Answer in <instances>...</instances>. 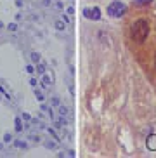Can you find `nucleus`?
<instances>
[{"label":"nucleus","mask_w":156,"mask_h":158,"mask_svg":"<svg viewBox=\"0 0 156 158\" xmlns=\"http://www.w3.org/2000/svg\"><path fill=\"white\" fill-rule=\"evenodd\" d=\"M30 59H31L33 64H37V63H40V54H38V52H31V54H30Z\"/></svg>","instance_id":"7"},{"label":"nucleus","mask_w":156,"mask_h":158,"mask_svg":"<svg viewBox=\"0 0 156 158\" xmlns=\"http://www.w3.org/2000/svg\"><path fill=\"white\" fill-rule=\"evenodd\" d=\"M52 104L54 106H59V98H52Z\"/></svg>","instance_id":"20"},{"label":"nucleus","mask_w":156,"mask_h":158,"mask_svg":"<svg viewBox=\"0 0 156 158\" xmlns=\"http://www.w3.org/2000/svg\"><path fill=\"white\" fill-rule=\"evenodd\" d=\"M57 111H59L61 116H66V115L69 113V110H68L66 106H61V104H59V106H57Z\"/></svg>","instance_id":"8"},{"label":"nucleus","mask_w":156,"mask_h":158,"mask_svg":"<svg viewBox=\"0 0 156 158\" xmlns=\"http://www.w3.org/2000/svg\"><path fill=\"white\" fill-rule=\"evenodd\" d=\"M49 132H51V135H52V137H54L55 141H61V139H59V135L55 134V130H54V129H49Z\"/></svg>","instance_id":"17"},{"label":"nucleus","mask_w":156,"mask_h":158,"mask_svg":"<svg viewBox=\"0 0 156 158\" xmlns=\"http://www.w3.org/2000/svg\"><path fill=\"white\" fill-rule=\"evenodd\" d=\"M83 16L87 19H92V21H99L101 19V10H99V7H85L83 9Z\"/></svg>","instance_id":"3"},{"label":"nucleus","mask_w":156,"mask_h":158,"mask_svg":"<svg viewBox=\"0 0 156 158\" xmlns=\"http://www.w3.org/2000/svg\"><path fill=\"white\" fill-rule=\"evenodd\" d=\"M7 30H9V31H16V30H18V24H16V23L7 24Z\"/></svg>","instance_id":"14"},{"label":"nucleus","mask_w":156,"mask_h":158,"mask_svg":"<svg viewBox=\"0 0 156 158\" xmlns=\"http://www.w3.org/2000/svg\"><path fill=\"white\" fill-rule=\"evenodd\" d=\"M23 118H24V120H31V116L28 115V113H23Z\"/></svg>","instance_id":"25"},{"label":"nucleus","mask_w":156,"mask_h":158,"mask_svg":"<svg viewBox=\"0 0 156 158\" xmlns=\"http://www.w3.org/2000/svg\"><path fill=\"white\" fill-rule=\"evenodd\" d=\"M45 146H47V148H55V143H51V141H49V143H45Z\"/></svg>","instance_id":"21"},{"label":"nucleus","mask_w":156,"mask_h":158,"mask_svg":"<svg viewBox=\"0 0 156 158\" xmlns=\"http://www.w3.org/2000/svg\"><path fill=\"white\" fill-rule=\"evenodd\" d=\"M26 71H28L30 75H33V73H35V68H33L31 64H28V66H26Z\"/></svg>","instance_id":"18"},{"label":"nucleus","mask_w":156,"mask_h":158,"mask_svg":"<svg viewBox=\"0 0 156 158\" xmlns=\"http://www.w3.org/2000/svg\"><path fill=\"white\" fill-rule=\"evenodd\" d=\"M154 66H156V54H154Z\"/></svg>","instance_id":"27"},{"label":"nucleus","mask_w":156,"mask_h":158,"mask_svg":"<svg viewBox=\"0 0 156 158\" xmlns=\"http://www.w3.org/2000/svg\"><path fill=\"white\" fill-rule=\"evenodd\" d=\"M37 84H38V80H37V78H31V80H30V85H31L33 89L37 87Z\"/></svg>","instance_id":"19"},{"label":"nucleus","mask_w":156,"mask_h":158,"mask_svg":"<svg viewBox=\"0 0 156 158\" xmlns=\"http://www.w3.org/2000/svg\"><path fill=\"white\" fill-rule=\"evenodd\" d=\"M133 2H135L137 5H146V4H149L151 0H133Z\"/></svg>","instance_id":"16"},{"label":"nucleus","mask_w":156,"mask_h":158,"mask_svg":"<svg viewBox=\"0 0 156 158\" xmlns=\"http://www.w3.org/2000/svg\"><path fill=\"white\" fill-rule=\"evenodd\" d=\"M106 12H108L111 18H121V16L127 12V5H125L123 2H120V0H115V2H111V4L108 5Z\"/></svg>","instance_id":"2"},{"label":"nucleus","mask_w":156,"mask_h":158,"mask_svg":"<svg viewBox=\"0 0 156 158\" xmlns=\"http://www.w3.org/2000/svg\"><path fill=\"white\" fill-rule=\"evenodd\" d=\"M30 139H31V141H35V143H40V137H38V135H31Z\"/></svg>","instance_id":"22"},{"label":"nucleus","mask_w":156,"mask_h":158,"mask_svg":"<svg viewBox=\"0 0 156 158\" xmlns=\"http://www.w3.org/2000/svg\"><path fill=\"white\" fill-rule=\"evenodd\" d=\"M23 130V122H21V118H16V132H21Z\"/></svg>","instance_id":"9"},{"label":"nucleus","mask_w":156,"mask_h":158,"mask_svg":"<svg viewBox=\"0 0 156 158\" xmlns=\"http://www.w3.org/2000/svg\"><path fill=\"white\" fill-rule=\"evenodd\" d=\"M37 71H38L40 75H43V73H45V66L40 64V63H37Z\"/></svg>","instance_id":"12"},{"label":"nucleus","mask_w":156,"mask_h":158,"mask_svg":"<svg viewBox=\"0 0 156 158\" xmlns=\"http://www.w3.org/2000/svg\"><path fill=\"white\" fill-rule=\"evenodd\" d=\"M14 146H16V148H26V143H23V141H14Z\"/></svg>","instance_id":"13"},{"label":"nucleus","mask_w":156,"mask_h":158,"mask_svg":"<svg viewBox=\"0 0 156 158\" xmlns=\"http://www.w3.org/2000/svg\"><path fill=\"white\" fill-rule=\"evenodd\" d=\"M146 146L149 151H156V134H149L146 139Z\"/></svg>","instance_id":"4"},{"label":"nucleus","mask_w":156,"mask_h":158,"mask_svg":"<svg viewBox=\"0 0 156 158\" xmlns=\"http://www.w3.org/2000/svg\"><path fill=\"white\" fill-rule=\"evenodd\" d=\"M130 35H132L133 42L142 44L144 40L147 38V35H149V21H147V19H144V18L137 19V21H133L132 30H130Z\"/></svg>","instance_id":"1"},{"label":"nucleus","mask_w":156,"mask_h":158,"mask_svg":"<svg viewBox=\"0 0 156 158\" xmlns=\"http://www.w3.org/2000/svg\"><path fill=\"white\" fill-rule=\"evenodd\" d=\"M99 38L102 40V44H108V37L104 35V31H99Z\"/></svg>","instance_id":"15"},{"label":"nucleus","mask_w":156,"mask_h":158,"mask_svg":"<svg viewBox=\"0 0 156 158\" xmlns=\"http://www.w3.org/2000/svg\"><path fill=\"white\" fill-rule=\"evenodd\" d=\"M49 84H52V78L49 77V75L43 73V78H42V87L47 89V87H49Z\"/></svg>","instance_id":"6"},{"label":"nucleus","mask_w":156,"mask_h":158,"mask_svg":"<svg viewBox=\"0 0 156 158\" xmlns=\"http://www.w3.org/2000/svg\"><path fill=\"white\" fill-rule=\"evenodd\" d=\"M66 12H68V14H73L75 9H73V7H68V9H66Z\"/></svg>","instance_id":"24"},{"label":"nucleus","mask_w":156,"mask_h":158,"mask_svg":"<svg viewBox=\"0 0 156 158\" xmlns=\"http://www.w3.org/2000/svg\"><path fill=\"white\" fill-rule=\"evenodd\" d=\"M35 98H37V99H38V101H40V102H43V99H45V98H43V94H42V92H40V90H38L37 87H35Z\"/></svg>","instance_id":"10"},{"label":"nucleus","mask_w":156,"mask_h":158,"mask_svg":"<svg viewBox=\"0 0 156 158\" xmlns=\"http://www.w3.org/2000/svg\"><path fill=\"white\" fill-rule=\"evenodd\" d=\"M12 134H9V132H7V134H5L4 135V143H7V144H9V143H12Z\"/></svg>","instance_id":"11"},{"label":"nucleus","mask_w":156,"mask_h":158,"mask_svg":"<svg viewBox=\"0 0 156 158\" xmlns=\"http://www.w3.org/2000/svg\"><path fill=\"white\" fill-rule=\"evenodd\" d=\"M4 26H5V24H4V23H2V21H0V28H4Z\"/></svg>","instance_id":"26"},{"label":"nucleus","mask_w":156,"mask_h":158,"mask_svg":"<svg viewBox=\"0 0 156 158\" xmlns=\"http://www.w3.org/2000/svg\"><path fill=\"white\" fill-rule=\"evenodd\" d=\"M63 21H64V23L68 24V23H69V16H64V14H63Z\"/></svg>","instance_id":"23"},{"label":"nucleus","mask_w":156,"mask_h":158,"mask_svg":"<svg viewBox=\"0 0 156 158\" xmlns=\"http://www.w3.org/2000/svg\"><path fill=\"white\" fill-rule=\"evenodd\" d=\"M54 26H55V30H57V31H64V30H66V23L63 21V19H59V21H55V24H54Z\"/></svg>","instance_id":"5"}]
</instances>
